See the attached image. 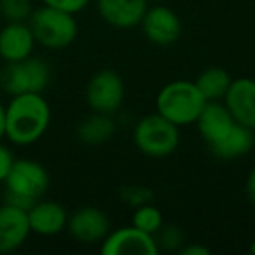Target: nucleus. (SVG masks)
<instances>
[{"mask_svg": "<svg viewBox=\"0 0 255 255\" xmlns=\"http://www.w3.org/2000/svg\"><path fill=\"white\" fill-rule=\"evenodd\" d=\"M196 126L217 159L234 161L254 149V131L238 123L224 102H206Z\"/></svg>", "mask_w": 255, "mask_h": 255, "instance_id": "1", "label": "nucleus"}, {"mask_svg": "<svg viewBox=\"0 0 255 255\" xmlns=\"http://www.w3.org/2000/svg\"><path fill=\"white\" fill-rule=\"evenodd\" d=\"M51 124V107L42 93L11 96L5 105V138L19 147L39 142Z\"/></svg>", "mask_w": 255, "mask_h": 255, "instance_id": "2", "label": "nucleus"}, {"mask_svg": "<svg viewBox=\"0 0 255 255\" xmlns=\"http://www.w3.org/2000/svg\"><path fill=\"white\" fill-rule=\"evenodd\" d=\"M4 203L28 212L35 201L44 198L51 184L49 171L32 159H16L2 182Z\"/></svg>", "mask_w": 255, "mask_h": 255, "instance_id": "3", "label": "nucleus"}, {"mask_svg": "<svg viewBox=\"0 0 255 255\" xmlns=\"http://www.w3.org/2000/svg\"><path fill=\"white\" fill-rule=\"evenodd\" d=\"M205 105L206 100L199 93L198 86L191 81L168 82L161 88L156 98L157 114L166 117L178 128L196 124Z\"/></svg>", "mask_w": 255, "mask_h": 255, "instance_id": "4", "label": "nucleus"}, {"mask_svg": "<svg viewBox=\"0 0 255 255\" xmlns=\"http://www.w3.org/2000/svg\"><path fill=\"white\" fill-rule=\"evenodd\" d=\"M28 25L33 32L35 42L51 51H60L68 47L77 39L79 33L75 14L56 7H49V5L33 9Z\"/></svg>", "mask_w": 255, "mask_h": 255, "instance_id": "5", "label": "nucleus"}, {"mask_svg": "<svg viewBox=\"0 0 255 255\" xmlns=\"http://www.w3.org/2000/svg\"><path fill=\"white\" fill-rule=\"evenodd\" d=\"M133 142L143 156L163 159L178 149L180 129L161 114H149L133 128Z\"/></svg>", "mask_w": 255, "mask_h": 255, "instance_id": "6", "label": "nucleus"}, {"mask_svg": "<svg viewBox=\"0 0 255 255\" xmlns=\"http://www.w3.org/2000/svg\"><path fill=\"white\" fill-rule=\"evenodd\" d=\"M51 82V67L46 60L28 56L25 60L11 61L0 70V88L9 96L44 93Z\"/></svg>", "mask_w": 255, "mask_h": 255, "instance_id": "7", "label": "nucleus"}, {"mask_svg": "<svg viewBox=\"0 0 255 255\" xmlns=\"http://www.w3.org/2000/svg\"><path fill=\"white\" fill-rule=\"evenodd\" d=\"M124 95L126 89L123 77L110 68H103L93 74L86 86V102L93 112L112 116L123 107Z\"/></svg>", "mask_w": 255, "mask_h": 255, "instance_id": "8", "label": "nucleus"}, {"mask_svg": "<svg viewBox=\"0 0 255 255\" xmlns=\"http://www.w3.org/2000/svg\"><path fill=\"white\" fill-rule=\"evenodd\" d=\"M100 250L103 255H156L159 247L152 234L143 233L135 226H124L110 231Z\"/></svg>", "mask_w": 255, "mask_h": 255, "instance_id": "9", "label": "nucleus"}, {"mask_svg": "<svg viewBox=\"0 0 255 255\" xmlns=\"http://www.w3.org/2000/svg\"><path fill=\"white\" fill-rule=\"evenodd\" d=\"M67 231L82 245L102 243L110 233V220L107 213L96 206H81L68 215Z\"/></svg>", "mask_w": 255, "mask_h": 255, "instance_id": "10", "label": "nucleus"}, {"mask_svg": "<svg viewBox=\"0 0 255 255\" xmlns=\"http://www.w3.org/2000/svg\"><path fill=\"white\" fill-rule=\"evenodd\" d=\"M143 35L150 44L159 47H168L178 40L182 33V21L173 9L166 5L149 7L140 23Z\"/></svg>", "mask_w": 255, "mask_h": 255, "instance_id": "11", "label": "nucleus"}, {"mask_svg": "<svg viewBox=\"0 0 255 255\" xmlns=\"http://www.w3.org/2000/svg\"><path fill=\"white\" fill-rule=\"evenodd\" d=\"M32 234L28 213L18 206L0 205V254H12L26 243Z\"/></svg>", "mask_w": 255, "mask_h": 255, "instance_id": "12", "label": "nucleus"}, {"mask_svg": "<svg viewBox=\"0 0 255 255\" xmlns=\"http://www.w3.org/2000/svg\"><path fill=\"white\" fill-rule=\"evenodd\" d=\"M149 0H96V11L107 25L128 30L140 26Z\"/></svg>", "mask_w": 255, "mask_h": 255, "instance_id": "13", "label": "nucleus"}, {"mask_svg": "<svg viewBox=\"0 0 255 255\" xmlns=\"http://www.w3.org/2000/svg\"><path fill=\"white\" fill-rule=\"evenodd\" d=\"M37 42L28 21L5 23L0 28V58L5 63L32 56Z\"/></svg>", "mask_w": 255, "mask_h": 255, "instance_id": "14", "label": "nucleus"}, {"mask_svg": "<svg viewBox=\"0 0 255 255\" xmlns=\"http://www.w3.org/2000/svg\"><path fill=\"white\" fill-rule=\"evenodd\" d=\"M224 105L231 112V116L243 126L255 129V81L254 79H236L231 82L226 96H224Z\"/></svg>", "mask_w": 255, "mask_h": 255, "instance_id": "15", "label": "nucleus"}, {"mask_svg": "<svg viewBox=\"0 0 255 255\" xmlns=\"http://www.w3.org/2000/svg\"><path fill=\"white\" fill-rule=\"evenodd\" d=\"M26 213H28L30 229L39 236H56L67 229L68 213L65 206L56 201L39 199Z\"/></svg>", "mask_w": 255, "mask_h": 255, "instance_id": "16", "label": "nucleus"}, {"mask_svg": "<svg viewBox=\"0 0 255 255\" xmlns=\"http://www.w3.org/2000/svg\"><path fill=\"white\" fill-rule=\"evenodd\" d=\"M116 121L109 114L93 112L77 126V138L88 147H100L107 143L116 133Z\"/></svg>", "mask_w": 255, "mask_h": 255, "instance_id": "17", "label": "nucleus"}, {"mask_svg": "<svg viewBox=\"0 0 255 255\" xmlns=\"http://www.w3.org/2000/svg\"><path fill=\"white\" fill-rule=\"evenodd\" d=\"M231 82L233 79L227 74V70L220 67H210L196 77L194 84L198 86L199 93L206 102H222Z\"/></svg>", "mask_w": 255, "mask_h": 255, "instance_id": "18", "label": "nucleus"}, {"mask_svg": "<svg viewBox=\"0 0 255 255\" xmlns=\"http://www.w3.org/2000/svg\"><path fill=\"white\" fill-rule=\"evenodd\" d=\"M163 224H164L163 213H161V210L157 208V206H154L152 203H147V205L136 206L135 208L131 226H135L136 229L156 236V233L163 227Z\"/></svg>", "mask_w": 255, "mask_h": 255, "instance_id": "19", "label": "nucleus"}, {"mask_svg": "<svg viewBox=\"0 0 255 255\" xmlns=\"http://www.w3.org/2000/svg\"><path fill=\"white\" fill-rule=\"evenodd\" d=\"M32 12V0H0V16L7 23L28 21Z\"/></svg>", "mask_w": 255, "mask_h": 255, "instance_id": "20", "label": "nucleus"}, {"mask_svg": "<svg viewBox=\"0 0 255 255\" xmlns=\"http://www.w3.org/2000/svg\"><path fill=\"white\" fill-rule=\"evenodd\" d=\"M154 238H156L159 250L164 252H180L185 245L184 231L173 224H163V227L157 231Z\"/></svg>", "mask_w": 255, "mask_h": 255, "instance_id": "21", "label": "nucleus"}, {"mask_svg": "<svg viewBox=\"0 0 255 255\" xmlns=\"http://www.w3.org/2000/svg\"><path fill=\"white\" fill-rule=\"evenodd\" d=\"M121 201L128 206H142L147 203H152L154 199V191L149 185H140V184H131V185H124L119 191Z\"/></svg>", "mask_w": 255, "mask_h": 255, "instance_id": "22", "label": "nucleus"}, {"mask_svg": "<svg viewBox=\"0 0 255 255\" xmlns=\"http://www.w3.org/2000/svg\"><path fill=\"white\" fill-rule=\"evenodd\" d=\"M89 2H91V0H42L44 5L61 9V11L70 12V14H77V12L84 11Z\"/></svg>", "mask_w": 255, "mask_h": 255, "instance_id": "23", "label": "nucleus"}, {"mask_svg": "<svg viewBox=\"0 0 255 255\" xmlns=\"http://www.w3.org/2000/svg\"><path fill=\"white\" fill-rule=\"evenodd\" d=\"M14 161H16L14 152H12L7 145L0 143V184H2V182L5 180V177L9 175Z\"/></svg>", "mask_w": 255, "mask_h": 255, "instance_id": "24", "label": "nucleus"}, {"mask_svg": "<svg viewBox=\"0 0 255 255\" xmlns=\"http://www.w3.org/2000/svg\"><path fill=\"white\" fill-rule=\"evenodd\" d=\"M178 254L182 255H210V250L203 245H184Z\"/></svg>", "mask_w": 255, "mask_h": 255, "instance_id": "25", "label": "nucleus"}, {"mask_svg": "<svg viewBox=\"0 0 255 255\" xmlns=\"http://www.w3.org/2000/svg\"><path fill=\"white\" fill-rule=\"evenodd\" d=\"M247 196L255 205V166L252 168L250 175H248V178H247Z\"/></svg>", "mask_w": 255, "mask_h": 255, "instance_id": "26", "label": "nucleus"}, {"mask_svg": "<svg viewBox=\"0 0 255 255\" xmlns=\"http://www.w3.org/2000/svg\"><path fill=\"white\" fill-rule=\"evenodd\" d=\"M5 138V105L0 102V140Z\"/></svg>", "mask_w": 255, "mask_h": 255, "instance_id": "27", "label": "nucleus"}, {"mask_svg": "<svg viewBox=\"0 0 255 255\" xmlns=\"http://www.w3.org/2000/svg\"><path fill=\"white\" fill-rule=\"evenodd\" d=\"M248 250H250V254H252V255H255V240L250 243V248H248Z\"/></svg>", "mask_w": 255, "mask_h": 255, "instance_id": "28", "label": "nucleus"}, {"mask_svg": "<svg viewBox=\"0 0 255 255\" xmlns=\"http://www.w3.org/2000/svg\"><path fill=\"white\" fill-rule=\"evenodd\" d=\"M4 203V189H2V184H0V205Z\"/></svg>", "mask_w": 255, "mask_h": 255, "instance_id": "29", "label": "nucleus"}, {"mask_svg": "<svg viewBox=\"0 0 255 255\" xmlns=\"http://www.w3.org/2000/svg\"><path fill=\"white\" fill-rule=\"evenodd\" d=\"M254 149H255V129H254Z\"/></svg>", "mask_w": 255, "mask_h": 255, "instance_id": "30", "label": "nucleus"}, {"mask_svg": "<svg viewBox=\"0 0 255 255\" xmlns=\"http://www.w3.org/2000/svg\"><path fill=\"white\" fill-rule=\"evenodd\" d=\"M149 2H150V0H149Z\"/></svg>", "mask_w": 255, "mask_h": 255, "instance_id": "31", "label": "nucleus"}]
</instances>
